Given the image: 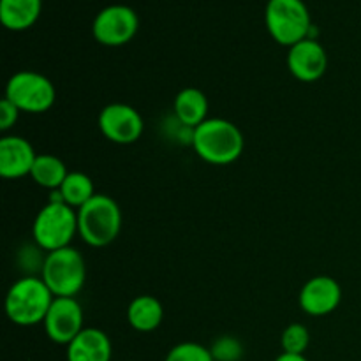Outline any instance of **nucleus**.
Listing matches in <instances>:
<instances>
[{
  "label": "nucleus",
  "instance_id": "nucleus-24",
  "mask_svg": "<svg viewBox=\"0 0 361 361\" xmlns=\"http://www.w3.org/2000/svg\"><path fill=\"white\" fill-rule=\"evenodd\" d=\"M275 361H309L305 358V355H289V353H282L281 356H277Z\"/></svg>",
  "mask_w": 361,
  "mask_h": 361
},
{
  "label": "nucleus",
  "instance_id": "nucleus-5",
  "mask_svg": "<svg viewBox=\"0 0 361 361\" xmlns=\"http://www.w3.org/2000/svg\"><path fill=\"white\" fill-rule=\"evenodd\" d=\"M41 279L55 298H76L87 281V264L81 252L73 247L53 250L42 261Z\"/></svg>",
  "mask_w": 361,
  "mask_h": 361
},
{
  "label": "nucleus",
  "instance_id": "nucleus-9",
  "mask_svg": "<svg viewBox=\"0 0 361 361\" xmlns=\"http://www.w3.org/2000/svg\"><path fill=\"white\" fill-rule=\"evenodd\" d=\"M99 129L111 143L133 145L143 134L145 122L136 108L123 102H113L99 115Z\"/></svg>",
  "mask_w": 361,
  "mask_h": 361
},
{
  "label": "nucleus",
  "instance_id": "nucleus-18",
  "mask_svg": "<svg viewBox=\"0 0 361 361\" xmlns=\"http://www.w3.org/2000/svg\"><path fill=\"white\" fill-rule=\"evenodd\" d=\"M69 171H67L66 164H63L62 159H59L56 155L51 154H41L37 155L34 162V168H32V180L37 183L42 189L59 190L62 187L63 180L67 178Z\"/></svg>",
  "mask_w": 361,
  "mask_h": 361
},
{
  "label": "nucleus",
  "instance_id": "nucleus-10",
  "mask_svg": "<svg viewBox=\"0 0 361 361\" xmlns=\"http://www.w3.org/2000/svg\"><path fill=\"white\" fill-rule=\"evenodd\" d=\"M83 321L85 314L80 302L76 298L59 296L53 300L42 324L49 341L60 345H69L85 330Z\"/></svg>",
  "mask_w": 361,
  "mask_h": 361
},
{
  "label": "nucleus",
  "instance_id": "nucleus-19",
  "mask_svg": "<svg viewBox=\"0 0 361 361\" xmlns=\"http://www.w3.org/2000/svg\"><path fill=\"white\" fill-rule=\"evenodd\" d=\"M59 194L63 203L69 204L71 208L80 210L97 192H95L94 182H92L90 176L81 171H71L67 178L63 180L62 187L59 189Z\"/></svg>",
  "mask_w": 361,
  "mask_h": 361
},
{
  "label": "nucleus",
  "instance_id": "nucleus-7",
  "mask_svg": "<svg viewBox=\"0 0 361 361\" xmlns=\"http://www.w3.org/2000/svg\"><path fill=\"white\" fill-rule=\"evenodd\" d=\"M6 97L20 111L39 115L53 108L56 101V90L55 85L44 74L35 71H20L7 81Z\"/></svg>",
  "mask_w": 361,
  "mask_h": 361
},
{
  "label": "nucleus",
  "instance_id": "nucleus-12",
  "mask_svg": "<svg viewBox=\"0 0 361 361\" xmlns=\"http://www.w3.org/2000/svg\"><path fill=\"white\" fill-rule=\"evenodd\" d=\"M289 73L300 81L312 83L324 76L328 69L326 49L316 39L307 37L291 46L288 53Z\"/></svg>",
  "mask_w": 361,
  "mask_h": 361
},
{
  "label": "nucleus",
  "instance_id": "nucleus-20",
  "mask_svg": "<svg viewBox=\"0 0 361 361\" xmlns=\"http://www.w3.org/2000/svg\"><path fill=\"white\" fill-rule=\"evenodd\" d=\"M282 353L289 355H305V351L310 345V331L303 324L293 323L282 331L281 337Z\"/></svg>",
  "mask_w": 361,
  "mask_h": 361
},
{
  "label": "nucleus",
  "instance_id": "nucleus-15",
  "mask_svg": "<svg viewBox=\"0 0 361 361\" xmlns=\"http://www.w3.org/2000/svg\"><path fill=\"white\" fill-rule=\"evenodd\" d=\"M175 115L182 126L187 129H196L204 122L208 115V99L200 88H183L175 97Z\"/></svg>",
  "mask_w": 361,
  "mask_h": 361
},
{
  "label": "nucleus",
  "instance_id": "nucleus-6",
  "mask_svg": "<svg viewBox=\"0 0 361 361\" xmlns=\"http://www.w3.org/2000/svg\"><path fill=\"white\" fill-rule=\"evenodd\" d=\"M264 21L274 41L288 48L309 37L312 30L310 13L303 0H268Z\"/></svg>",
  "mask_w": 361,
  "mask_h": 361
},
{
  "label": "nucleus",
  "instance_id": "nucleus-23",
  "mask_svg": "<svg viewBox=\"0 0 361 361\" xmlns=\"http://www.w3.org/2000/svg\"><path fill=\"white\" fill-rule=\"evenodd\" d=\"M20 109L13 104L7 97L2 99L0 102V130H9L14 123L18 122V116H20Z\"/></svg>",
  "mask_w": 361,
  "mask_h": 361
},
{
  "label": "nucleus",
  "instance_id": "nucleus-13",
  "mask_svg": "<svg viewBox=\"0 0 361 361\" xmlns=\"http://www.w3.org/2000/svg\"><path fill=\"white\" fill-rule=\"evenodd\" d=\"M37 159L30 141L21 136H4L0 140V175L7 180L30 175Z\"/></svg>",
  "mask_w": 361,
  "mask_h": 361
},
{
  "label": "nucleus",
  "instance_id": "nucleus-8",
  "mask_svg": "<svg viewBox=\"0 0 361 361\" xmlns=\"http://www.w3.org/2000/svg\"><path fill=\"white\" fill-rule=\"evenodd\" d=\"M140 27V18L136 11L123 4L108 6L95 16L92 23V34L99 44L116 48L123 46L136 35Z\"/></svg>",
  "mask_w": 361,
  "mask_h": 361
},
{
  "label": "nucleus",
  "instance_id": "nucleus-22",
  "mask_svg": "<svg viewBox=\"0 0 361 361\" xmlns=\"http://www.w3.org/2000/svg\"><path fill=\"white\" fill-rule=\"evenodd\" d=\"M210 351L215 361H240L243 356V345L238 338L224 335L212 344Z\"/></svg>",
  "mask_w": 361,
  "mask_h": 361
},
{
  "label": "nucleus",
  "instance_id": "nucleus-21",
  "mask_svg": "<svg viewBox=\"0 0 361 361\" xmlns=\"http://www.w3.org/2000/svg\"><path fill=\"white\" fill-rule=\"evenodd\" d=\"M164 361H215L212 351L197 342H182L176 344L166 355Z\"/></svg>",
  "mask_w": 361,
  "mask_h": 361
},
{
  "label": "nucleus",
  "instance_id": "nucleus-14",
  "mask_svg": "<svg viewBox=\"0 0 361 361\" xmlns=\"http://www.w3.org/2000/svg\"><path fill=\"white\" fill-rule=\"evenodd\" d=\"M111 341L99 328H85L67 345V361H111Z\"/></svg>",
  "mask_w": 361,
  "mask_h": 361
},
{
  "label": "nucleus",
  "instance_id": "nucleus-17",
  "mask_svg": "<svg viewBox=\"0 0 361 361\" xmlns=\"http://www.w3.org/2000/svg\"><path fill=\"white\" fill-rule=\"evenodd\" d=\"M164 317L162 303L152 295H141L129 303L127 321L140 334H150L157 330Z\"/></svg>",
  "mask_w": 361,
  "mask_h": 361
},
{
  "label": "nucleus",
  "instance_id": "nucleus-16",
  "mask_svg": "<svg viewBox=\"0 0 361 361\" xmlns=\"http://www.w3.org/2000/svg\"><path fill=\"white\" fill-rule=\"evenodd\" d=\"M42 0H0V21L7 30H27L39 20Z\"/></svg>",
  "mask_w": 361,
  "mask_h": 361
},
{
  "label": "nucleus",
  "instance_id": "nucleus-1",
  "mask_svg": "<svg viewBox=\"0 0 361 361\" xmlns=\"http://www.w3.org/2000/svg\"><path fill=\"white\" fill-rule=\"evenodd\" d=\"M190 145L204 162L226 166L240 159L245 140L242 130L229 120L208 118L192 130Z\"/></svg>",
  "mask_w": 361,
  "mask_h": 361
},
{
  "label": "nucleus",
  "instance_id": "nucleus-2",
  "mask_svg": "<svg viewBox=\"0 0 361 361\" xmlns=\"http://www.w3.org/2000/svg\"><path fill=\"white\" fill-rule=\"evenodd\" d=\"M78 212V235L87 245L101 249L115 242L122 229L118 203L106 194H95Z\"/></svg>",
  "mask_w": 361,
  "mask_h": 361
},
{
  "label": "nucleus",
  "instance_id": "nucleus-3",
  "mask_svg": "<svg viewBox=\"0 0 361 361\" xmlns=\"http://www.w3.org/2000/svg\"><path fill=\"white\" fill-rule=\"evenodd\" d=\"M53 300L55 296L41 277L27 275L7 291L6 314L18 326H35L44 323Z\"/></svg>",
  "mask_w": 361,
  "mask_h": 361
},
{
  "label": "nucleus",
  "instance_id": "nucleus-11",
  "mask_svg": "<svg viewBox=\"0 0 361 361\" xmlns=\"http://www.w3.org/2000/svg\"><path fill=\"white\" fill-rule=\"evenodd\" d=\"M300 307L312 317H323L335 312L342 302V288L334 277L317 275L303 284L298 296Z\"/></svg>",
  "mask_w": 361,
  "mask_h": 361
},
{
  "label": "nucleus",
  "instance_id": "nucleus-4",
  "mask_svg": "<svg viewBox=\"0 0 361 361\" xmlns=\"http://www.w3.org/2000/svg\"><path fill=\"white\" fill-rule=\"evenodd\" d=\"M78 235V212L62 201H49L37 212L32 224V236L46 252L71 247Z\"/></svg>",
  "mask_w": 361,
  "mask_h": 361
}]
</instances>
